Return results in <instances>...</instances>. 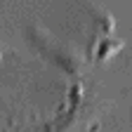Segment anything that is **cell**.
<instances>
[{
    "instance_id": "6da1fadb",
    "label": "cell",
    "mask_w": 132,
    "mask_h": 132,
    "mask_svg": "<svg viewBox=\"0 0 132 132\" xmlns=\"http://www.w3.org/2000/svg\"><path fill=\"white\" fill-rule=\"evenodd\" d=\"M28 43H31L33 47H38V52H40L43 57H47L52 64H57L64 73H69V76H78V73H80L82 61H80L73 52H69L66 47L57 45L50 36H45V33H40V31H36V28H31V31H28Z\"/></svg>"
}]
</instances>
